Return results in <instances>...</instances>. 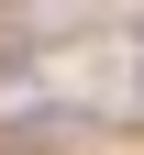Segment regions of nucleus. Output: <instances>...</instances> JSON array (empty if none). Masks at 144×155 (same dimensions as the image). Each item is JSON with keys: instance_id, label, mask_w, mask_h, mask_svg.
<instances>
[{"instance_id": "1", "label": "nucleus", "mask_w": 144, "mask_h": 155, "mask_svg": "<svg viewBox=\"0 0 144 155\" xmlns=\"http://www.w3.org/2000/svg\"><path fill=\"white\" fill-rule=\"evenodd\" d=\"M55 33H67V22H33V11H0V89H22V78H33V55H45Z\"/></svg>"}, {"instance_id": "2", "label": "nucleus", "mask_w": 144, "mask_h": 155, "mask_svg": "<svg viewBox=\"0 0 144 155\" xmlns=\"http://www.w3.org/2000/svg\"><path fill=\"white\" fill-rule=\"evenodd\" d=\"M133 33H144V22H133ZM122 100H133V111H144V55H133V89H122Z\"/></svg>"}]
</instances>
